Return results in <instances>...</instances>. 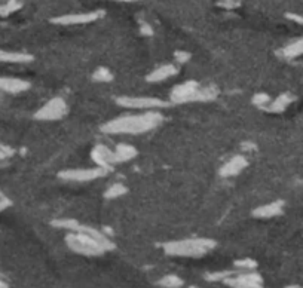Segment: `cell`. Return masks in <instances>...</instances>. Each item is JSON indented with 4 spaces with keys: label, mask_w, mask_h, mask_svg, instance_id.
Masks as SVG:
<instances>
[{
    "label": "cell",
    "mask_w": 303,
    "mask_h": 288,
    "mask_svg": "<svg viewBox=\"0 0 303 288\" xmlns=\"http://www.w3.org/2000/svg\"><path fill=\"white\" fill-rule=\"evenodd\" d=\"M21 6H22L21 0H9L4 4L0 6V16H9L10 13H13L18 9H21Z\"/></svg>",
    "instance_id": "cell-21"
},
{
    "label": "cell",
    "mask_w": 303,
    "mask_h": 288,
    "mask_svg": "<svg viewBox=\"0 0 303 288\" xmlns=\"http://www.w3.org/2000/svg\"><path fill=\"white\" fill-rule=\"evenodd\" d=\"M164 122V116L159 111L147 110L146 113L122 114L101 126V132L108 135H138L153 131Z\"/></svg>",
    "instance_id": "cell-2"
},
{
    "label": "cell",
    "mask_w": 303,
    "mask_h": 288,
    "mask_svg": "<svg viewBox=\"0 0 303 288\" xmlns=\"http://www.w3.org/2000/svg\"><path fill=\"white\" fill-rule=\"evenodd\" d=\"M113 1H122V3H131V1H138V0H113Z\"/></svg>",
    "instance_id": "cell-32"
},
{
    "label": "cell",
    "mask_w": 303,
    "mask_h": 288,
    "mask_svg": "<svg viewBox=\"0 0 303 288\" xmlns=\"http://www.w3.org/2000/svg\"><path fill=\"white\" fill-rule=\"evenodd\" d=\"M241 147H242L244 150L250 152V150H254V149H256V144H253V143H250V141H245V143L241 144Z\"/></svg>",
    "instance_id": "cell-31"
},
{
    "label": "cell",
    "mask_w": 303,
    "mask_h": 288,
    "mask_svg": "<svg viewBox=\"0 0 303 288\" xmlns=\"http://www.w3.org/2000/svg\"><path fill=\"white\" fill-rule=\"evenodd\" d=\"M286 16H287L289 19H292V21H295V22H298V24L303 25V15H298V13H287Z\"/></svg>",
    "instance_id": "cell-30"
},
{
    "label": "cell",
    "mask_w": 303,
    "mask_h": 288,
    "mask_svg": "<svg viewBox=\"0 0 303 288\" xmlns=\"http://www.w3.org/2000/svg\"><path fill=\"white\" fill-rule=\"evenodd\" d=\"M223 284L233 288L263 287V278L256 271H236L223 280Z\"/></svg>",
    "instance_id": "cell-8"
},
{
    "label": "cell",
    "mask_w": 303,
    "mask_h": 288,
    "mask_svg": "<svg viewBox=\"0 0 303 288\" xmlns=\"http://www.w3.org/2000/svg\"><path fill=\"white\" fill-rule=\"evenodd\" d=\"M113 153H114V165L129 162L138 155L137 149L134 146H131V144H126V143H119L113 149Z\"/></svg>",
    "instance_id": "cell-15"
},
{
    "label": "cell",
    "mask_w": 303,
    "mask_h": 288,
    "mask_svg": "<svg viewBox=\"0 0 303 288\" xmlns=\"http://www.w3.org/2000/svg\"><path fill=\"white\" fill-rule=\"evenodd\" d=\"M93 79L96 82H104L108 84L113 81V73L107 69V67H99L94 73H93Z\"/></svg>",
    "instance_id": "cell-22"
},
{
    "label": "cell",
    "mask_w": 303,
    "mask_h": 288,
    "mask_svg": "<svg viewBox=\"0 0 303 288\" xmlns=\"http://www.w3.org/2000/svg\"><path fill=\"white\" fill-rule=\"evenodd\" d=\"M235 271H217V272H208L203 275V278L208 283H223L224 278H227L229 275H232Z\"/></svg>",
    "instance_id": "cell-23"
},
{
    "label": "cell",
    "mask_w": 303,
    "mask_h": 288,
    "mask_svg": "<svg viewBox=\"0 0 303 288\" xmlns=\"http://www.w3.org/2000/svg\"><path fill=\"white\" fill-rule=\"evenodd\" d=\"M233 265L238 271H254L257 268V263L253 259H241L236 260Z\"/></svg>",
    "instance_id": "cell-24"
},
{
    "label": "cell",
    "mask_w": 303,
    "mask_h": 288,
    "mask_svg": "<svg viewBox=\"0 0 303 288\" xmlns=\"http://www.w3.org/2000/svg\"><path fill=\"white\" fill-rule=\"evenodd\" d=\"M34 57L31 54L25 52H13V51H3L0 49V63H9V64H27L31 63Z\"/></svg>",
    "instance_id": "cell-16"
},
{
    "label": "cell",
    "mask_w": 303,
    "mask_h": 288,
    "mask_svg": "<svg viewBox=\"0 0 303 288\" xmlns=\"http://www.w3.org/2000/svg\"><path fill=\"white\" fill-rule=\"evenodd\" d=\"M247 167H248L247 158L242 156V155H235L233 158H230V159L220 168V176H221L223 179L236 177V176H239Z\"/></svg>",
    "instance_id": "cell-11"
},
{
    "label": "cell",
    "mask_w": 303,
    "mask_h": 288,
    "mask_svg": "<svg viewBox=\"0 0 303 288\" xmlns=\"http://www.w3.org/2000/svg\"><path fill=\"white\" fill-rule=\"evenodd\" d=\"M110 173L108 170L102 167H93V168H72V170H63L58 173V179L64 182H73V183H88L99 180L101 177L107 176Z\"/></svg>",
    "instance_id": "cell-5"
},
{
    "label": "cell",
    "mask_w": 303,
    "mask_h": 288,
    "mask_svg": "<svg viewBox=\"0 0 303 288\" xmlns=\"http://www.w3.org/2000/svg\"><path fill=\"white\" fill-rule=\"evenodd\" d=\"M52 226L67 230L64 238L66 245L76 254L85 257H99L116 248L114 242L102 230L82 224L75 218H57L52 220Z\"/></svg>",
    "instance_id": "cell-1"
},
{
    "label": "cell",
    "mask_w": 303,
    "mask_h": 288,
    "mask_svg": "<svg viewBox=\"0 0 303 288\" xmlns=\"http://www.w3.org/2000/svg\"><path fill=\"white\" fill-rule=\"evenodd\" d=\"M1 147H6V144H1V143H0V149H1Z\"/></svg>",
    "instance_id": "cell-34"
},
{
    "label": "cell",
    "mask_w": 303,
    "mask_h": 288,
    "mask_svg": "<svg viewBox=\"0 0 303 288\" xmlns=\"http://www.w3.org/2000/svg\"><path fill=\"white\" fill-rule=\"evenodd\" d=\"M280 55L286 60H293V58H298V57L303 55V37L290 43V45H287V46H284L280 51Z\"/></svg>",
    "instance_id": "cell-18"
},
{
    "label": "cell",
    "mask_w": 303,
    "mask_h": 288,
    "mask_svg": "<svg viewBox=\"0 0 303 288\" xmlns=\"http://www.w3.org/2000/svg\"><path fill=\"white\" fill-rule=\"evenodd\" d=\"M217 4L224 9H235L239 6V0H218Z\"/></svg>",
    "instance_id": "cell-27"
},
{
    "label": "cell",
    "mask_w": 303,
    "mask_h": 288,
    "mask_svg": "<svg viewBox=\"0 0 303 288\" xmlns=\"http://www.w3.org/2000/svg\"><path fill=\"white\" fill-rule=\"evenodd\" d=\"M218 96V90L214 85L201 87L197 81H188L176 85L170 93L171 104H188V102H208Z\"/></svg>",
    "instance_id": "cell-4"
},
{
    "label": "cell",
    "mask_w": 303,
    "mask_h": 288,
    "mask_svg": "<svg viewBox=\"0 0 303 288\" xmlns=\"http://www.w3.org/2000/svg\"><path fill=\"white\" fill-rule=\"evenodd\" d=\"M140 33H141L143 36L150 37V36H153V28H152V25H149L147 22H141V24H140Z\"/></svg>",
    "instance_id": "cell-28"
},
{
    "label": "cell",
    "mask_w": 303,
    "mask_h": 288,
    "mask_svg": "<svg viewBox=\"0 0 303 288\" xmlns=\"http://www.w3.org/2000/svg\"><path fill=\"white\" fill-rule=\"evenodd\" d=\"M30 82L18 78H4L0 76V93L4 94H21L30 90Z\"/></svg>",
    "instance_id": "cell-12"
},
{
    "label": "cell",
    "mask_w": 303,
    "mask_h": 288,
    "mask_svg": "<svg viewBox=\"0 0 303 288\" xmlns=\"http://www.w3.org/2000/svg\"><path fill=\"white\" fill-rule=\"evenodd\" d=\"M177 73H179V69L176 64H162V66L153 69L146 76V81L149 84H159V82H164L170 78H174Z\"/></svg>",
    "instance_id": "cell-13"
},
{
    "label": "cell",
    "mask_w": 303,
    "mask_h": 288,
    "mask_svg": "<svg viewBox=\"0 0 303 288\" xmlns=\"http://www.w3.org/2000/svg\"><path fill=\"white\" fill-rule=\"evenodd\" d=\"M158 286L165 288H179L185 286V281L180 277H177L174 274H170V275H165L164 278H161L158 281Z\"/></svg>",
    "instance_id": "cell-19"
},
{
    "label": "cell",
    "mask_w": 303,
    "mask_h": 288,
    "mask_svg": "<svg viewBox=\"0 0 303 288\" xmlns=\"http://www.w3.org/2000/svg\"><path fill=\"white\" fill-rule=\"evenodd\" d=\"M10 205H12L10 199H9L7 196H4L3 193H0V211H3V209L9 208Z\"/></svg>",
    "instance_id": "cell-29"
},
{
    "label": "cell",
    "mask_w": 303,
    "mask_h": 288,
    "mask_svg": "<svg viewBox=\"0 0 303 288\" xmlns=\"http://www.w3.org/2000/svg\"><path fill=\"white\" fill-rule=\"evenodd\" d=\"M4 287H7V284H6L3 280H0V288H4Z\"/></svg>",
    "instance_id": "cell-33"
},
{
    "label": "cell",
    "mask_w": 303,
    "mask_h": 288,
    "mask_svg": "<svg viewBox=\"0 0 303 288\" xmlns=\"http://www.w3.org/2000/svg\"><path fill=\"white\" fill-rule=\"evenodd\" d=\"M126 192H128V188H126L125 185H122V183H114V185H111V186L107 188V191L102 193V196H104L105 199H117V197L126 194Z\"/></svg>",
    "instance_id": "cell-20"
},
{
    "label": "cell",
    "mask_w": 303,
    "mask_h": 288,
    "mask_svg": "<svg viewBox=\"0 0 303 288\" xmlns=\"http://www.w3.org/2000/svg\"><path fill=\"white\" fill-rule=\"evenodd\" d=\"M174 60L177 64H186L191 60V52L188 51H176L174 52Z\"/></svg>",
    "instance_id": "cell-26"
},
{
    "label": "cell",
    "mask_w": 303,
    "mask_h": 288,
    "mask_svg": "<svg viewBox=\"0 0 303 288\" xmlns=\"http://www.w3.org/2000/svg\"><path fill=\"white\" fill-rule=\"evenodd\" d=\"M269 102H271V96H268V94H265V93H257L256 96H253V104H254L256 107L262 108V110H263Z\"/></svg>",
    "instance_id": "cell-25"
},
{
    "label": "cell",
    "mask_w": 303,
    "mask_h": 288,
    "mask_svg": "<svg viewBox=\"0 0 303 288\" xmlns=\"http://www.w3.org/2000/svg\"><path fill=\"white\" fill-rule=\"evenodd\" d=\"M114 102L125 108L132 110H156V108H165L170 105L165 99L156 98V96H122L114 98Z\"/></svg>",
    "instance_id": "cell-6"
},
{
    "label": "cell",
    "mask_w": 303,
    "mask_h": 288,
    "mask_svg": "<svg viewBox=\"0 0 303 288\" xmlns=\"http://www.w3.org/2000/svg\"><path fill=\"white\" fill-rule=\"evenodd\" d=\"M295 96L289 93H284L281 96H278L275 99H271V102L263 108L265 111H269V113H283L292 102H293Z\"/></svg>",
    "instance_id": "cell-17"
},
{
    "label": "cell",
    "mask_w": 303,
    "mask_h": 288,
    "mask_svg": "<svg viewBox=\"0 0 303 288\" xmlns=\"http://www.w3.org/2000/svg\"><path fill=\"white\" fill-rule=\"evenodd\" d=\"M284 208V202L283 200H274L271 203H265L262 206H257L253 209V217L256 218H272L277 217L283 212Z\"/></svg>",
    "instance_id": "cell-14"
},
{
    "label": "cell",
    "mask_w": 303,
    "mask_h": 288,
    "mask_svg": "<svg viewBox=\"0 0 303 288\" xmlns=\"http://www.w3.org/2000/svg\"><path fill=\"white\" fill-rule=\"evenodd\" d=\"M67 113H69V104L66 102V99L61 98V96H54L49 101H46L34 113V119L45 120V122H52V120L63 119Z\"/></svg>",
    "instance_id": "cell-7"
},
{
    "label": "cell",
    "mask_w": 303,
    "mask_h": 288,
    "mask_svg": "<svg viewBox=\"0 0 303 288\" xmlns=\"http://www.w3.org/2000/svg\"><path fill=\"white\" fill-rule=\"evenodd\" d=\"M0 193H1V192H0Z\"/></svg>",
    "instance_id": "cell-35"
},
{
    "label": "cell",
    "mask_w": 303,
    "mask_h": 288,
    "mask_svg": "<svg viewBox=\"0 0 303 288\" xmlns=\"http://www.w3.org/2000/svg\"><path fill=\"white\" fill-rule=\"evenodd\" d=\"M91 159L94 164H97L99 167H102L108 171H111L114 167V153L111 149H108L104 144L94 146V149L91 150Z\"/></svg>",
    "instance_id": "cell-10"
},
{
    "label": "cell",
    "mask_w": 303,
    "mask_h": 288,
    "mask_svg": "<svg viewBox=\"0 0 303 288\" xmlns=\"http://www.w3.org/2000/svg\"><path fill=\"white\" fill-rule=\"evenodd\" d=\"M162 250L167 256L185 257V259H201L215 248V241L208 238H188L179 241L164 242Z\"/></svg>",
    "instance_id": "cell-3"
},
{
    "label": "cell",
    "mask_w": 303,
    "mask_h": 288,
    "mask_svg": "<svg viewBox=\"0 0 303 288\" xmlns=\"http://www.w3.org/2000/svg\"><path fill=\"white\" fill-rule=\"evenodd\" d=\"M104 16V10H91V12H81V13H66L60 16L51 18L52 24L57 25H85L99 21Z\"/></svg>",
    "instance_id": "cell-9"
}]
</instances>
